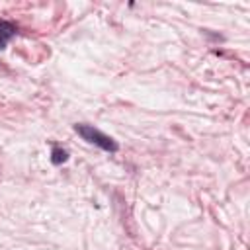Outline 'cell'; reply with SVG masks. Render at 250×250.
<instances>
[{
  "mask_svg": "<svg viewBox=\"0 0 250 250\" xmlns=\"http://www.w3.org/2000/svg\"><path fill=\"white\" fill-rule=\"evenodd\" d=\"M66 160H68V152L64 148H61V146H53V150H51V162L55 166H59V164H62Z\"/></svg>",
  "mask_w": 250,
  "mask_h": 250,
  "instance_id": "3",
  "label": "cell"
},
{
  "mask_svg": "<svg viewBox=\"0 0 250 250\" xmlns=\"http://www.w3.org/2000/svg\"><path fill=\"white\" fill-rule=\"evenodd\" d=\"M74 131H76L86 143L96 145V146H100V148L105 150V152H115V150L119 148V145H117L109 135L102 133L100 129H96V127H92V125L78 123V125H74Z\"/></svg>",
  "mask_w": 250,
  "mask_h": 250,
  "instance_id": "1",
  "label": "cell"
},
{
  "mask_svg": "<svg viewBox=\"0 0 250 250\" xmlns=\"http://www.w3.org/2000/svg\"><path fill=\"white\" fill-rule=\"evenodd\" d=\"M18 33V25L8 21V20H0V51L10 43V39Z\"/></svg>",
  "mask_w": 250,
  "mask_h": 250,
  "instance_id": "2",
  "label": "cell"
}]
</instances>
